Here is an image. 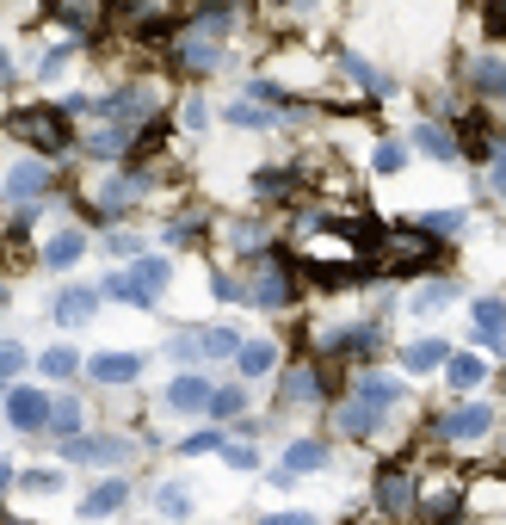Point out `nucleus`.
Returning a JSON list of instances; mask_svg holds the SVG:
<instances>
[{
    "mask_svg": "<svg viewBox=\"0 0 506 525\" xmlns=\"http://www.w3.org/2000/svg\"><path fill=\"white\" fill-rule=\"evenodd\" d=\"M7 130L19 136V143L44 149V155L75 149V130H68V112H62V105H25V112H13V118H7Z\"/></svg>",
    "mask_w": 506,
    "mask_h": 525,
    "instance_id": "nucleus-1",
    "label": "nucleus"
},
{
    "mask_svg": "<svg viewBox=\"0 0 506 525\" xmlns=\"http://www.w3.org/2000/svg\"><path fill=\"white\" fill-rule=\"evenodd\" d=\"M167 278H173V266H167L161 254H149V260H136V266L112 272V278H105L99 291H105V297H118V303H136V309H149V303H161Z\"/></svg>",
    "mask_w": 506,
    "mask_h": 525,
    "instance_id": "nucleus-2",
    "label": "nucleus"
},
{
    "mask_svg": "<svg viewBox=\"0 0 506 525\" xmlns=\"http://www.w3.org/2000/svg\"><path fill=\"white\" fill-rule=\"evenodd\" d=\"M377 254H383L389 272H426V266H439V260H445L439 235H426V229H420V235H414V229H383Z\"/></svg>",
    "mask_w": 506,
    "mask_h": 525,
    "instance_id": "nucleus-3",
    "label": "nucleus"
},
{
    "mask_svg": "<svg viewBox=\"0 0 506 525\" xmlns=\"http://www.w3.org/2000/svg\"><path fill=\"white\" fill-rule=\"evenodd\" d=\"M253 260H260V272H253V285L241 291L247 303H260V309H284V303H291V254H253Z\"/></svg>",
    "mask_w": 506,
    "mask_h": 525,
    "instance_id": "nucleus-4",
    "label": "nucleus"
},
{
    "mask_svg": "<svg viewBox=\"0 0 506 525\" xmlns=\"http://www.w3.org/2000/svg\"><path fill=\"white\" fill-rule=\"evenodd\" d=\"M105 7H112V19H118V25L161 38V31H167L179 13H186V0H105Z\"/></svg>",
    "mask_w": 506,
    "mask_h": 525,
    "instance_id": "nucleus-5",
    "label": "nucleus"
},
{
    "mask_svg": "<svg viewBox=\"0 0 506 525\" xmlns=\"http://www.w3.org/2000/svg\"><path fill=\"white\" fill-rule=\"evenodd\" d=\"M173 62H179V68H192V75H210V68L223 62V31L192 19L186 31H179V44H173Z\"/></svg>",
    "mask_w": 506,
    "mask_h": 525,
    "instance_id": "nucleus-6",
    "label": "nucleus"
},
{
    "mask_svg": "<svg viewBox=\"0 0 506 525\" xmlns=\"http://www.w3.org/2000/svg\"><path fill=\"white\" fill-rule=\"evenodd\" d=\"M62 458L68 464H124L130 458V439H118V433H68V445H62Z\"/></svg>",
    "mask_w": 506,
    "mask_h": 525,
    "instance_id": "nucleus-7",
    "label": "nucleus"
},
{
    "mask_svg": "<svg viewBox=\"0 0 506 525\" xmlns=\"http://www.w3.org/2000/svg\"><path fill=\"white\" fill-rule=\"evenodd\" d=\"M488 433H494V408L488 402H469V408L439 414V439H488Z\"/></svg>",
    "mask_w": 506,
    "mask_h": 525,
    "instance_id": "nucleus-8",
    "label": "nucleus"
},
{
    "mask_svg": "<svg viewBox=\"0 0 506 525\" xmlns=\"http://www.w3.org/2000/svg\"><path fill=\"white\" fill-rule=\"evenodd\" d=\"M136 198H149V173H142V167H130V173H118V180H105V186H99V210H105V217L130 210Z\"/></svg>",
    "mask_w": 506,
    "mask_h": 525,
    "instance_id": "nucleus-9",
    "label": "nucleus"
},
{
    "mask_svg": "<svg viewBox=\"0 0 506 525\" xmlns=\"http://www.w3.org/2000/svg\"><path fill=\"white\" fill-rule=\"evenodd\" d=\"M7 414L19 433H44V414H50V396L44 390H7Z\"/></svg>",
    "mask_w": 506,
    "mask_h": 525,
    "instance_id": "nucleus-10",
    "label": "nucleus"
},
{
    "mask_svg": "<svg viewBox=\"0 0 506 525\" xmlns=\"http://www.w3.org/2000/svg\"><path fill=\"white\" fill-rule=\"evenodd\" d=\"M44 192H50V167L44 161H19L7 173V198L13 204H31V198H44Z\"/></svg>",
    "mask_w": 506,
    "mask_h": 525,
    "instance_id": "nucleus-11",
    "label": "nucleus"
},
{
    "mask_svg": "<svg viewBox=\"0 0 506 525\" xmlns=\"http://www.w3.org/2000/svg\"><path fill=\"white\" fill-rule=\"evenodd\" d=\"M476 155V161H500V130L482 118V112H469V124H463V143H457V155Z\"/></svg>",
    "mask_w": 506,
    "mask_h": 525,
    "instance_id": "nucleus-12",
    "label": "nucleus"
},
{
    "mask_svg": "<svg viewBox=\"0 0 506 525\" xmlns=\"http://www.w3.org/2000/svg\"><path fill=\"white\" fill-rule=\"evenodd\" d=\"M414 507V482H408V470H383L377 476V513H408Z\"/></svg>",
    "mask_w": 506,
    "mask_h": 525,
    "instance_id": "nucleus-13",
    "label": "nucleus"
},
{
    "mask_svg": "<svg viewBox=\"0 0 506 525\" xmlns=\"http://www.w3.org/2000/svg\"><path fill=\"white\" fill-rule=\"evenodd\" d=\"M328 396V377H321L315 365H291L284 371V402H321Z\"/></svg>",
    "mask_w": 506,
    "mask_h": 525,
    "instance_id": "nucleus-14",
    "label": "nucleus"
},
{
    "mask_svg": "<svg viewBox=\"0 0 506 525\" xmlns=\"http://www.w3.org/2000/svg\"><path fill=\"white\" fill-rule=\"evenodd\" d=\"M130 143H136V130H130V124H99V130L87 136V155L118 161V155H130Z\"/></svg>",
    "mask_w": 506,
    "mask_h": 525,
    "instance_id": "nucleus-15",
    "label": "nucleus"
},
{
    "mask_svg": "<svg viewBox=\"0 0 506 525\" xmlns=\"http://www.w3.org/2000/svg\"><path fill=\"white\" fill-rule=\"evenodd\" d=\"M142 359L136 353H93V383H136Z\"/></svg>",
    "mask_w": 506,
    "mask_h": 525,
    "instance_id": "nucleus-16",
    "label": "nucleus"
},
{
    "mask_svg": "<svg viewBox=\"0 0 506 525\" xmlns=\"http://www.w3.org/2000/svg\"><path fill=\"white\" fill-rule=\"evenodd\" d=\"M408 390H402V383H395V377H365V383H358V396L352 402H365L371 414H389L395 402H402Z\"/></svg>",
    "mask_w": 506,
    "mask_h": 525,
    "instance_id": "nucleus-17",
    "label": "nucleus"
},
{
    "mask_svg": "<svg viewBox=\"0 0 506 525\" xmlns=\"http://www.w3.org/2000/svg\"><path fill=\"white\" fill-rule=\"evenodd\" d=\"M377 340H383L377 328H334L328 334V353L334 359H358V353H377Z\"/></svg>",
    "mask_w": 506,
    "mask_h": 525,
    "instance_id": "nucleus-18",
    "label": "nucleus"
},
{
    "mask_svg": "<svg viewBox=\"0 0 506 525\" xmlns=\"http://www.w3.org/2000/svg\"><path fill=\"white\" fill-rule=\"evenodd\" d=\"M235 365H241V377H266L278 365V346L272 340H241L235 346Z\"/></svg>",
    "mask_w": 506,
    "mask_h": 525,
    "instance_id": "nucleus-19",
    "label": "nucleus"
},
{
    "mask_svg": "<svg viewBox=\"0 0 506 525\" xmlns=\"http://www.w3.org/2000/svg\"><path fill=\"white\" fill-rule=\"evenodd\" d=\"M167 402H173L179 414H198V408L210 402V383H204L198 371H186V377H173V390H167Z\"/></svg>",
    "mask_w": 506,
    "mask_h": 525,
    "instance_id": "nucleus-20",
    "label": "nucleus"
},
{
    "mask_svg": "<svg viewBox=\"0 0 506 525\" xmlns=\"http://www.w3.org/2000/svg\"><path fill=\"white\" fill-rule=\"evenodd\" d=\"M192 346H198V359H235L241 334L235 328H192Z\"/></svg>",
    "mask_w": 506,
    "mask_h": 525,
    "instance_id": "nucleus-21",
    "label": "nucleus"
},
{
    "mask_svg": "<svg viewBox=\"0 0 506 525\" xmlns=\"http://www.w3.org/2000/svg\"><path fill=\"white\" fill-rule=\"evenodd\" d=\"M50 13H56L62 25H75V31H93L99 13H105V0H50Z\"/></svg>",
    "mask_w": 506,
    "mask_h": 525,
    "instance_id": "nucleus-22",
    "label": "nucleus"
},
{
    "mask_svg": "<svg viewBox=\"0 0 506 525\" xmlns=\"http://www.w3.org/2000/svg\"><path fill=\"white\" fill-rule=\"evenodd\" d=\"M81 254H87V235H81V229H62V235L50 241V248H44V266H56V272H62V266H75Z\"/></svg>",
    "mask_w": 506,
    "mask_h": 525,
    "instance_id": "nucleus-23",
    "label": "nucleus"
},
{
    "mask_svg": "<svg viewBox=\"0 0 506 525\" xmlns=\"http://www.w3.org/2000/svg\"><path fill=\"white\" fill-rule=\"evenodd\" d=\"M93 303H99L93 291H62V297H56V322H62V328H81V322H93Z\"/></svg>",
    "mask_w": 506,
    "mask_h": 525,
    "instance_id": "nucleus-24",
    "label": "nucleus"
},
{
    "mask_svg": "<svg viewBox=\"0 0 506 525\" xmlns=\"http://www.w3.org/2000/svg\"><path fill=\"white\" fill-rule=\"evenodd\" d=\"M340 68H346V75H352L358 87H365L371 99H383V93H389V81H383V75H377V68H371L365 56H358V50H340Z\"/></svg>",
    "mask_w": 506,
    "mask_h": 525,
    "instance_id": "nucleus-25",
    "label": "nucleus"
},
{
    "mask_svg": "<svg viewBox=\"0 0 506 525\" xmlns=\"http://www.w3.org/2000/svg\"><path fill=\"white\" fill-rule=\"evenodd\" d=\"M377 420H383V414H371L365 402H340V433H346V439H371Z\"/></svg>",
    "mask_w": 506,
    "mask_h": 525,
    "instance_id": "nucleus-26",
    "label": "nucleus"
},
{
    "mask_svg": "<svg viewBox=\"0 0 506 525\" xmlns=\"http://www.w3.org/2000/svg\"><path fill=\"white\" fill-rule=\"evenodd\" d=\"M124 495H130L124 482H99L93 495L81 501V513H87V519H105V513H118V507H124Z\"/></svg>",
    "mask_w": 506,
    "mask_h": 525,
    "instance_id": "nucleus-27",
    "label": "nucleus"
},
{
    "mask_svg": "<svg viewBox=\"0 0 506 525\" xmlns=\"http://www.w3.org/2000/svg\"><path fill=\"white\" fill-rule=\"evenodd\" d=\"M321 464H328V445H321V439H297L291 451H284V470H321Z\"/></svg>",
    "mask_w": 506,
    "mask_h": 525,
    "instance_id": "nucleus-28",
    "label": "nucleus"
},
{
    "mask_svg": "<svg viewBox=\"0 0 506 525\" xmlns=\"http://www.w3.org/2000/svg\"><path fill=\"white\" fill-rule=\"evenodd\" d=\"M414 143H420L426 155L451 161V155H457V130H445V124H420V130H414Z\"/></svg>",
    "mask_w": 506,
    "mask_h": 525,
    "instance_id": "nucleus-29",
    "label": "nucleus"
},
{
    "mask_svg": "<svg viewBox=\"0 0 506 525\" xmlns=\"http://www.w3.org/2000/svg\"><path fill=\"white\" fill-rule=\"evenodd\" d=\"M402 365H408V371H439V365H445V340H414V346H402Z\"/></svg>",
    "mask_w": 506,
    "mask_h": 525,
    "instance_id": "nucleus-30",
    "label": "nucleus"
},
{
    "mask_svg": "<svg viewBox=\"0 0 506 525\" xmlns=\"http://www.w3.org/2000/svg\"><path fill=\"white\" fill-rule=\"evenodd\" d=\"M44 427L50 433H81V396H62V402H50V414H44Z\"/></svg>",
    "mask_w": 506,
    "mask_h": 525,
    "instance_id": "nucleus-31",
    "label": "nucleus"
},
{
    "mask_svg": "<svg viewBox=\"0 0 506 525\" xmlns=\"http://www.w3.org/2000/svg\"><path fill=\"white\" fill-rule=\"evenodd\" d=\"M445 377H451V390H476V383L488 377V365H482V359H451V353H445Z\"/></svg>",
    "mask_w": 506,
    "mask_h": 525,
    "instance_id": "nucleus-32",
    "label": "nucleus"
},
{
    "mask_svg": "<svg viewBox=\"0 0 506 525\" xmlns=\"http://www.w3.org/2000/svg\"><path fill=\"white\" fill-rule=\"evenodd\" d=\"M476 328H482V340H488V353H500V297H482V303H476Z\"/></svg>",
    "mask_w": 506,
    "mask_h": 525,
    "instance_id": "nucleus-33",
    "label": "nucleus"
},
{
    "mask_svg": "<svg viewBox=\"0 0 506 525\" xmlns=\"http://www.w3.org/2000/svg\"><path fill=\"white\" fill-rule=\"evenodd\" d=\"M216 451H223L229 470H260V451H253L247 439H216Z\"/></svg>",
    "mask_w": 506,
    "mask_h": 525,
    "instance_id": "nucleus-34",
    "label": "nucleus"
},
{
    "mask_svg": "<svg viewBox=\"0 0 506 525\" xmlns=\"http://www.w3.org/2000/svg\"><path fill=\"white\" fill-rule=\"evenodd\" d=\"M75 371H81L75 346H50V353H44V377H75Z\"/></svg>",
    "mask_w": 506,
    "mask_h": 525,
    "instance_id": "nucleus-35",
    "label": "nucleus"
},
{
    "mask_svg": "<svg viewBox=\"0 0 506 525\" xmlns=\"http://www.w3.org/2000/svg\"><path fill=\"white\" fill-rule=\"evenodd\" d=\"M155 507H161L167 519H186V513H192V495H186V488H173V482H167L161 495H155Z\"/></svg>",
    "mask_w": 506,
    "mask_h": 525,
    "instance_id": "nucleus-36",
    "label": "nucleus"
},
{
    "mask_svg": "<svg viewBox=\"0 0 506 525\" xmlns=\"http://www.w3.org/2000/svg\"><path fill=\"white\" fill-rule=\"evenodd\" d=\"M241 402H247V396H241V383H229V390H210V402H204V408L229 420V414H241Z\"/></svg>",
    "mask_w": 506,
    "mask_h": 525,
    "instance_id": "nucleus-37",
    "label": "nucleus"
},
{
    "mask_svg": "<svg viewBox=\"0 0 506 525\" xmlns=\"http://www.w3.org/2000/svg\"><path fill=\"white\" fill-rule=\"evenodd\" d=\"M476 87H482L488 99H500V56H494V50H488V56L476 62Z\"/></svg>",
    "mask_w": 506,
    "mask_h": 525,
    "instance_id": "nucleus-38",
    "label": "nucleus"
},
{
    "mask_svg": "<svg viewBox=\"0 0 506 525\" xmlns=\"http://www.w3.org/2000/svg\"><path fill=\"white\" fill-rule=\"evenodd\" d=\"M253 192H260V198H284V192H291V173H253Z\"/></svg>",
    "mask_w": 506,
    "mask_h": 525,
    "instance_id": "nucleus-39",
    "label": "nucleus"
},
{
    "mask_svg": "<svg viewBox=\"0 0 506 525\" xmlns=\"http://www.w3.org/2000/svg\"><path fill=\"white\" fill-rule=\"evenodd\" d=\"M247 93H253V99H266L272 112H291V93H284V87H272V81H253Z\"/></svg>",
    "mask_w": 506,
    "mask_h": 525,
    "instance_id": "nucleus-40",
    "label": "nucleus"
},
{
    "mask_svg": "<svg viewBox=\"0 0 506 525\" xmlns=\"http://www.w3.org/2000/svg\"><path fill=\"white\" fill-rule=\"evenodd\" d=\"M402 161H408V149H402V143H383L371 167H377V173H395V167H402Z\"/></svg>",
    "mask_w": 506,
    "mask_h": 525,
    "instance_id": "nucleus-41",
    "label": "nucleus"
},
{
    "mask_svg": "<svg viewBox=\"0 0 506 525\" xmlns=\"http://www.w3.org/2000/svg\"><path fill=\"white\" fill-rule=\"evenodd\" d=\"M229 124H247V130H260V124H266V112H260V105H241V99H235V105H229Z\"/></svg>",
    "mask_w": 506,
    "mask_h": 525,
    "instance_id": "nucleus-42",
    "label": "nucleus"
},
{
    "mask_svg": "<svg viewBox=\"0 0 506 525\" xmlns=\"http://www.w3.org/2000/svg\"><path fill=\"white\" fill-rule=\"evenodd\" d=\"M25 371V353H19V346H0V383H13Z\"/></svg>",
    "mask_w": 506,
    "mask_h": 525,
    "instance_id": "nucleus-43",
    "label": "nucleus"
},
{
    "mask_svg": "<svg viewBox=\"0 0 506 525\" xmlns=\"http://www.w3.org/2000/svg\"><path fill=\"white\" fill-rule=\"evenodd\" d=\"M25 488H38V495H56V488H62V470H31Z\"/></svg>",
    "mask_w": 506,
    "mask_h": 525,
    "instance_id": "nucleus-44",
    "label": "nucleus"
},
{
    "mask_svg": "<svg viewBox=\"0 0 506 525\" xmlns=\"http://www.w3.org/2000/svg\"><path fill=\"white\" fill-rule=\"evenodd\" d=\"M420 229H426V235H457V229H463V217H457V210H445V217H426Z\"/></svg>",
    "mask_w": 506,
    "mask_h": 525,
    "instance_id": "nucleus-45",
    "label": "nucleus"
},
{
    "mask_svg": "<svg viewBox=\"0 0 506 525\" xmlns=\"http://www.w3.org/2000/svg\"><path fill=\"white\" fill-rule=\"evenodd\" d=\"M451 303V285H426L420 297H414V309H445Z\"/></svg>",
    "mask_w": 506,
    "mask_h": 525,
    "instance_id": "nucleus-46",
    "label": "nucleus"
},
{
    "mask_svg": "<svg viewBox=\"0 0 506 525\" xmlns=\"http://www.w3.org/2000/svg\"><path fill=\"white\" fill-rule=\"evenodd\" d=\"M210 291H216V297H223V303H241V285H235V278H229V272H216V278H210Z\"/></svg>",
    "mask_w": 506,
    "mask_h": 525,
    "instance_id": "nucleus-47",
    "label": "nucleus"
},
{
    "mask_svg": "<svg viewBox=\"0 0 506 525\" xmlns=\"http://www.w3.org/2000/svg\"><path fill=\"white\" fill-rule=\"evenodd\" d=\"M167 241H198V217H179V223L167 229Z\"/></svg>",
    "mask_w": 506,
    "mask_h": 525,
    "instance_id": "nucleus-48",
    "label": "nucleus"
},
{
    "mask_svg": "<svg viewBox=\"0 0 506 525\" xmlns=\"http://www.w3.org/2000/svg\"><path fill=\"white\" fill-rule=\"evenodd\" d=\"M179 451H192V458H198V451H216V433H192V439L179 445Z\"/></svg>",
    "mask_w": 506,
    "mask_h": 525,
    "instance_id": "nucleus-49",
    "label": "nucleus"
},
{
    "mask_svg": "<svg viewBox=\"0 0 506 525\" xmlns=\"http://www.w3.org/2000/svg\"><path fill=\"white\" fill-rule=\"evenodd\" d=\"M13 81V62H7V50H0V87H7Z\"/></svg>",
    "mask_w": 506,
    "mask_h": 525,
    "instance_id": "nucleus-50",
    "label": "nucleus"
},
{
    "mask_svg": "<svg viewBox=\"0 0 506 525\" xmlns=\"http://www.w3.org/2000/svg\"><path fill=\"white\" fill-rule=\"evenodd\" d=\"M7 482H13V464H0V488H7Z\"/></svg>",
    "mask_w": 506,
    "mask_h": 525,
    "instance_id": "nucleus-51",
    "label": "nucleus"
}]
</instances>
